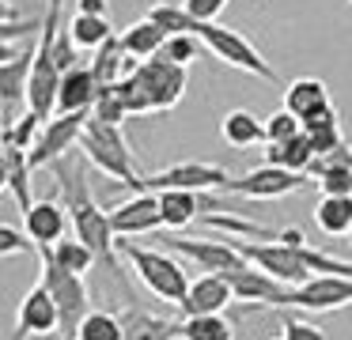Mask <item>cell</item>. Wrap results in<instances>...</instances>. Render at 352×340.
<instances>
[{
  "label": "cell",
  "instance_id": "obj_1",
  "mask_svg": "<svg viewBox=\"0 0 352 340\" xmlns=\"http://www.w3.org/2000/svg\"><path fill=\"white\" fill-rule=\"evenodd\" d=\"M54 170H57V185H61V193H65V208H69V216H72V234L95 249L102 269L122 276V264H118V253H122V249H118V231H114V223H110V212H102L99 201L91 196L84 163L65 155L54 163Z\"/></svg>",
  "mask_w": 352,
  "mask_h": 340
},
{
  "label": "cell",
  "instance_id": "obj_2",
  "mask_svg": "<svg viewBox=\"0 0 352 340\" xmlns=\"http://www.w3.org/2000/svg\"><path fill=\"white\" fill-rule=\"evenodd\" d=\"M80 151H84V159L99 174L114 178L118 185H129V189H137V193H144V174L133 163V151H129V140H125L122 125L87 117V128H84V136H80Z\"/></svg>",
  "mask_w": 352,
  "mask_h": 340
},
{
  "label": "cell",
  "instance_id": "obj_3",
  "mask_svg": "<svg viewBox=\"0 0 352 340\" xmlns=\"http://www.w3.org/2000/svg\"><path fill=\"white\" fill-rule=\"evenodd\" d=\"M118 249H122V257L133 264L137 280L155 295V299H163V302H182L186 299V291H190L193 280H190V272H186L170 253L133 246V242H118Z\"/></svg>",
  "mask_w": 352,
  "mask_h": 340
},
{
  "label": "cell",
  "instance_id": "obj_4",
  "mask_svg": "<svg viewBox=\"0 0 352 340\" xmlns=\"http://www.w3.org/2000/svg\"><path fill=\"white\" fill-rule=\"evenodd\" d=\"M193 34H197L201 42H205V49L212 53L216 60H223L228 68H239V72L254 76V80H265V83H280V76H276L273 65L261 57V49L250 38L239 34V30L220 27V23H197Z\"/></svg>",
  "mask_w": 352,
  "mask_h": 340
},
{
  "label": "cell",
  "instance_id": "obj_5",
  "mask_svg": "<svg viewBox=\"0 0 352 340\" xmlns=\"http://www.w3.org/2000/svg\"><path fill=\"white\" fill-rule=\"evenodd\" d=\"M133 76H137V83H140V95H144V102H148V113H170L186 98V87H190L186 65H175V60L163 57V53L140 60Z\"/></svg>",
  "mask_w": 352,
  "mask_h": 340
},
{
  "label": "cell",
  "instance_id": "obj_6",
  "mask_svg": "<svg viewBox=\"0 0 352 340\" xmlns=\"http://www.w3.org/2000/svg\"><path fill=\"white\" fill-rule=\"evenodd\" d=\"M38 261H42V284L50 287L57 310H61V332H65V337H76L80 321L91 314V306H87V302H91V295H87L84 276H80V272L61 269V264H57L46 249H38Z\"/></svg>",
  "mask_w": 352,
  "mask_h": 340
},
{
  "label": "cell",
  "instance_id": "obj_7",
  "mask_svg": "<svg viewBox=\"0 0 352 340\" xmlns=\"http://www.w3.org/2000/svg\"><path fill=\"white\" fill-rule=\"evenodd\" d=\"M231 242L243 249L246 261L258 264L261 272H269L273 280H280L284 287H299L314 276L311 264L299 253V246H284V242H239V238H231Z\"/></svg>",
  "mask_w": 352,
  "mask_h": 340
},
{
  "label": "cell",
  "instance_id": "obj_8",
  "mask_svg": "<svg viewBox=\"0 0 352 340\" xmlns=\"http://www.w3.org/2000/svg\"><path fill=\"white\" fill-rule=\"evenodd\" d=\"M87 117L91 110H72V113H54V117L42 125L38 140L31 148V166L42 170V166H54L57 159L69 155V148H80V136L87 128Z\"/></svg>",
  "mask_w": 352,
  "mask_h": 340
},
{
  "label": "cell",
  "instance_id": "obj_9",
  "mask_svg": "<svg viewBox=\"0 0 352 340\" xmlns=\"http://www.w3.org/2000/svg\"><path fill=\"white\" fill-rule=\"evenodd\" d=\"M314 185L311 174L303 170H288V166H258V170L243 174V178H231L223 185V193H235V196H250V201H276V196H288L299 193V189Z\"/></svg>",
  "mask_w": 352,
  "mask_h": 340
},
{
  "label": "cell",
  "instance_id": "obj_10",
  "mask_svg": "<svg viewBox=\"0 0 352 340\" xmlns=\"http://www.w3.org/2000/svg\"><path fill=\"white\" fill-rule=\"evenodd\" d=\"M160 242L170 249V253L190 257L197 269L220 272V276L239 272V269H246V264H250L243 257V249H239L231 238H178V234H167V238H160Z\"/></svg>",
  "mask_w": 352,
  "mask_h": 340
},
{
  "label": "cell",
  "instance_id": "obj_11",
  "mask_svg": "<svg viewBox=\"0 0 352 340\" xmlns=\"http://www.w3.org/2000/svg\"><path fill=\"white\" fill-rule=\"evenodd\" d=\"M231 181V174L216 163H201V159H182L170 163L155 174H144V189H220Z\"/></svg>",
  "mask_w": 352,
  "mask_h": 340
},
{
  "label": "cell",
  "instance_id": "obj_12",
  "mask_svg": "<svg viewBox=\"0 0 352 340\" xmlns=\"http://www.w3.org/2000/svg\"><path fill=\"white\" fill-rule=\"evenodd\" d=\"M34 49L38 45H27L16 49L12 42H4V65H0V98H4V125L19 117V106L27 102V91H31V68H34Z\"/></svg>",
  "mask_w": 352,
  "mask_h": 340
},
{
  "label": "cell",
  "instance_id": "obj_13",
  "mask_svg": "<svg viewBox=\"0 0 352 340\" xmlns=\"http://www.w3.org/2000/svg\"><path fill=\"white\" fill-rule=\"evenodd\" d=\"M54 329H61V310H57L50 287L38 280V284L23 295V302H19V310H16V340L50 337Z\"/></svg>",
  "mask_w": 352,
  "mask_h": 340
},
{
  "label": "cell",
  "instance_id": "obj_14",
  "mask_svg": "<svg viewBox=\"0 0 352 340\" xmlns=\"http://www.w3.org/2000/svg\"><path fill=\"white\" fill-rule=\"evenodd\" d=\"M292 306L311 310V314L352 306V276H311L307 284L292 287Z\"/></svg>",
  "mask_w": 352,
  "mask_h": 340
},
{
  "label": "cell",
  "instance_id": "obj_15",
  "mask_svg": "<svg viewBox=\"0 0 352 340\" xmlns=\"http://www.w3.org/2000/svg\"><path fill=\"white\" fill-rule=\"evenodd\" d=\"M110 223H114L118 238H133V234H148L155 227H163V212H160V193L144 189V193L129 196L125 204L110 208Z\"/></svg>",
  "mask_w": 352,
  "mask_h": 340
},
{
  "label": "cell",
  "instance_id": "obj_16",
  "mask_svg": "<svg viewBox=\"0 0 352 340\" xmlns=\"http://www.w3.org/2000/svg\"><path fill=\"white\" fill-rule=\"evenodd\" d=\"M231 287H235L239 302H261V306H292V287H284L280 280H273L269 272H261L258 264H246L239 272H228Z\"/></svg>",
  "mask_w": 352,
  "mask_h": 340
},
{
  "label": "cell",
  "instance_id": "obj_17",
  "mask_svg": "<svg viewBox=\"0 0 352 340\" xmlns=\"http://www.w3.org/2000/svg\"><path fill=\"white\" fill-rule=\"evenodd\" d=\"M231 302H235L231 280L220 276V272H205L190 284V291L178 306H182L186 317H193V314H223V306H231Z\"/></svg>",
  "mask_w": 352,
  "mask_h": 340
},
{
  "label": "cell",
  "instance_id": "obj_18",
  "mask_svg": "<svg viewBox=\"0 0 352 340\" xmlns=\"http://www.w3.org/2000/svg\"><path fill=\"white\" fill-rule=\"evenodd\" d=\"M69 227H72L69 208H65L61 201H54V196L34 201V208L23 216V231L31 234L38 246H54V242H61L65 234H69Z\"/></svg>",
  "mask_w": 352,
  "mask_h": 340
},
{
  "label": "cell",
  "instance_id": "obj_19",
  "mask_svg": "<svg viewBox=\"0 0 352 340\" xmlns=\"http://www.w3.org/2000/svg\"><path fill=\"white\" fill-rule=\"evenodd\" d=\"M0 170H4V193H12V201L19 204V212H31L34 208V196H31V151L27 148H12V144H4V151H0Z\"/></svg>",
  "mask_w": 352,
  "mask_h": 340
},
{
  "label": "cell",
  "instance_id": "obj_20",
  "mask_svg": "<svg viewBox=\"0 0 352 340\" xmlns=\"http://www.w3.org/2000/svg\"><path fill=\"white\" fill-rule=\"evenodd\" d=\"M99 80L91 68L76 65L61 76V95H57V113H72V110H91L99 98Z\"/></svg>",
  "mask_w": 352,
  "mask_h": 340
},
{
  "label": "cell",
  "instance_id": "obj_21",
  "mask_svg": "<svg viewBox=\"0 0 352 340\" xmlns=\"http://www.w3.org/2000/svg\"><path fill=\"white\" fill-rule=\"evenodd\" d=\"M137 65H140V60L125 53V45H122V34H110L107 42H102L99 49H95L91 72H95V80H99V87H110V83H118L122 76L137 72Z\"/></svg>",
  "mask_w": 352,
  "mask_h": 340
},
{
  "label": "cell",
  "instance_id": "obj_22",
  "mask_svg": "<svg viewBox=\"0 0 352 340\" xmlns=\"http://www.w3.org/2000/svg\"><path fill=\"white\" fill-rule=\"evenodd\" d=\"M160 193V212L167 231H182L197 219V212L205 208V201L197 196V189H155Z\"/></svg>",
  "mask_w": 352,
  "mask_h": 340
},
{
  "label": "cell",
  "instance_id": "obj_23",
  "mask_svg": "<svg viewBox=\"0 0 352 340\" xmlns=\"http://www.w3.org/2000/svg\"><path fill=\"white\" fill-rule=\"evenodd\" d=\"M122 325H125V340H175V337H182V321L155 317V314H144V310H125Z\"/></svg>",
  "mask_w": 352,
  "mask_h": 340
},
{
  "label": "cell",
  "instance_id": "obj_24",
  "mask_svg": "<svg viewBox=\"0 0 352 340\" xmlns=\"http://www.w3.org/2000/svg\"><path fill=\"white\" fill-rule=\"evenodd\" d=\"M284 106L303 121L307 113L329 106V91H326V83L314 80V76H299V80H292L288 87H284Z\"/></svg>",
  "mask_w": 352,
  "mask_h": 340
},
{
  "label": "cell",
  "instance_id": "obj_25",
  "mask_svg": "<svg viewBox=\"0 0 352 340\" xmlns=\"http://www.w3.org/2000/svg\"><path fill=\"white\" fill-rule=\"evenodd\" d=\"M220 136L231 148H250V144L265 140V121L254 117L250 110H228L220 117Z\"/></svg>",
  "mask_w": 352,
  "mask_h": 340
},
{
  "label": "cell",
  "instance_id": "obj_26",
  "mask_svg": "<svg viewBox=\"0 0 352 340\" xmlns=\"http://www.w3.org/2000/svg\"><path fill=\"white\" fill-rule=\"evenodd\" d=\"M314 223L329 238H349L352 231V196H322L314 208Z\"/></svg>",
  "mask_w": 352,
  "mask_h": 340
},
{
  "label": "cell",
  "instance_id": "obj_27",
  "mask_svg": "<svg viewBox=\"0 0 352 340\" xmlns=\"http://www.w3.org/2000/svg\"><path fill=\"white\" fill-rule=\"evenodd\" d=\"M265 163H273V166H288V170H311V163H314V144H311V136L307 133H299V136H292V140H280V144H269L265 148Z\"/></svg>",
  "mask_w": 352,
  "mask_h": 340
},
{
  "label": "cell",
  "instance_id": "obj_28",
  "mask_svg": "<svg viewBox=\"0 0 352 340\" xmlns=\"http://www.w3.org/2000/svg\"><path fill=\"white\" fill-rule=\"evenodd\" d=\"M167 30H160L152 19H140V23H133L129 30L122 34V45H125V53L129 57H137V60H148V57H155V53H163V45H167Z\"/></svg>",
  "mask_w": 352,
  "mask_h": 340
},
{
  "label": "cell",
  "instance_id": "obj_29",
  "mask_svg": "<svg viewBox=\"0 0 352 340\" xmlns=\"http://www.w3.org/2000/svg\"><path fill=\"white\" fill-rule=\"evenodd\" d=\"M46 249L50 257H54L57 264H61V269H69V272H80V276H84V272H91L95 264H99V257H95V249L87 246V242H80L76 234H65L61 242H54V246H42Z\"/></svg>",
  "mask_w": 352,
  "mask_h": 340
},
{
  "label": "cell",
  "instance_id": "obj_30",
  "mask_svg": "<svg viewBox=\"0 0 352 340\" xmlns=\"http://www.w3.org/2000/svg\"><path fill=\"white\" fill-rule=\"evenodd\" d=\"M69 34H72V42H76L80 49H99V45L114 34V27H110L107 15H80L76 12L72 23H69Z\"/></svg>",
  "mask_w": 352,
  "mask_h": 340
},
{
  "label": "cell",
  "instance_id": "obj_31",
  "mask_svg": "<svg viewBox=\"0 0 352 340\" xmlns=\"http://www.w3.org/2000/svg\"><path fill=\"white\" fill-rule=\"evenodd\" d=\"M182 340H235V329L223 314H193L182 321Z\"/></svg>",
  "mask_w": 352,
  "mask_h": 340
},
{
  "label": "cell",
  "instance_id": "obj_32",
  "mask_svg": "<svg viewBox=\"0 0 352 340\" xmlns=\"http://www.w3.org/2000/svg\"><path fill=\"white\" fill-rule=\"evenodd\" d=\"M76 340H125V325L118 314L110 310H91V314L80 321Z\"/></svg>",
  "mask_w": 352,
  "mask_h": 340
},
{
  "label": "cell",
  "instance_id": "obj_33",
  "mask_svg": "<svg viewBox=\"0 0 352 340\" xmlns=\"http://www.w3.org/2000/svg\"><path fill=\"white\" fill-rule=\"evenodd\" d=\"M148 19L160 30H167V34H193V27H197V19H193L182 4H175V0H160V4L148 12Z\"/></svg>",
  "mask_w": 352,
  "mask_h": 340
},
{
  "label": "cell",
  "instance_id": "obj_34",
  "mask_svg": "<svg viewBox=\"0 0 352 340\" xmlns=\"http://www.w3.org/2000/svg\"><path fill=\"white\" fill-rule=\"evenodd\" d=\"M42 125H46V121H42L34 110L19 113V117L12 121V125H4V144L31 151V148H34V140H38V133H42Z\"/></svg>",
  "mask_w": 352,
  "mask_h": 340
},
{
  "label": "cell",
  "instance_id": "obj_35",
  "mask_svg": "<svg viewBox=\"0 0 352 340\" xmlns=\"http://www.w3.org/2000/svg\"><path fill=\"white\" fill-rule=\"evenodd\" d=\"M303 133V121L296 117V113L288 110V106H280V110H273L265 117V140L269 144H280V140H292V136Z\"/></svg>",
  "mask_w": 352,
  "mask_h": 340
},
{
  "label": "cell",
  "instance_id": "obj_36",
  "mask_svg": "<svg viewBox=\"0 0 352 340\" xmlns=\"http://www.w3.org/2000/svg\"><path fill=\"white\" fill-rule=\"evenodd\" d=\"M201 49H205V42H201L197 34H170L167 45H163V57H170L175 65H186V68H190L193 60L201 57Z\"/></svg>",
  "mask_w": 352,
  "mask_h": 340
},
{
  "label": "cell",
  "instance_id": "obj_37",
  "mask_svg": "<svg viewBox=\"0 0 352 340\" xmlns=\"http://www.w3.org/2000/svg\"><path fill=\"white\" fill-rule=\"evenodd\" d=\"M91 117L110 121V125H122V121L129 117V110H125V102H122V95H118L114 83L99 91V98H95V106H91Z\"/></svg>",
  "mask_w": 352,
  "mask_h": 340
},
{
  "label": "cell",
  "instance_id": "obj_38",
  "mask_svg": "<svg viewBox=\"0 0 352 340\" xmlns=\"http://www.w3.org/2000/svg\"><path fill=\"white\" fill-rule=\"evenodd\" d=\"M322 196H352V166H329L314 178Z\"/></svg>",
  "mask_w": 352,
  "mask_h": 340
},
{
  "label": "cell",
  "instance_id": "obj_39",
  "mask_svg": "<svg viewBox=\"0 0 352 340\" xmlns=\"http://www.w3.org/2000/svg\"><path fill=\"white\" fill-rule=\"evenodd\" d=\"M38 242L31 238V234L27 231H16V227H0V253H4V261H8V257H19V253H38Z\"/></svg>",
  "mask_w": 352,
  "mask_h": 340
},
{
  "label": "cell",
  "instance_id": "obj_40",
  "mask_svg": "<svg viewBox=\"0 0 352 340\" xmlns=\"http://www.w3.org/2000/svg\"><path fill=\"white\" fill-rule=\"evenodd\" d=\"M182 8L197 23H216V19H220V12L228 8V0H182Z\"/></svg>",
  "mask_w": 352,
  "mask_h": 340
},
{
  "label": "cell",
  "instance_id": "obj_41",
  "mask_svg": "<svg viewBox=\"0 0 352 340\" xmlns=\"http://www.w3.org/2000/svg\"><path fill=\"white\" fill-rule=\"evenodd\" d=\"M284 340H326V332L311 321H299V317H284Z\"/></svg>",
  "mask_w": 352,
  "mask_h": 340
},
{
  "label": "cell",
  "instance_id": "obj_42",
  "mask_svg": "<svg viewBox=\"0 0 352 340\" xmlns=\"http://www.w3.org/2000/svg\"><path fill=\"white\" fill-rule=\"evenodd\" d=\"M76 12L80 15H107L110 4L107 0H76Z\"/></svg>",
  "mask_w": 352,
  "mask_h": 340
},
{
  "label": "cell",
  "instance_id": "obj_43",
  "mask_svg": "<svg viewBox=\"0 0 352 340\" xmlns=\"http://www.w3.org/2000/svg\"><path fill=\"white\" fill-rule=\"evenodd\" d=\"M349 242H352V231H349Z\"/></svg>",
  "mask_w": 352,
  "mask_h": 340
},
{
  "label": "cell",
  "instance_id": "obj_44",
  "mask_svg": "<svg viewBox=\"0 0 352 340\" xmlns=\"http://www.w3.org/2000/svg\"><path fill=\"white\" fill-rule=\"evenodd\" d=\"M276 340H284V337H276Z\"/></svg>",
  "mask_w": 352,
  "mask_h": 340
},
{
  "label": "cell",
  "instance_id": "obj_45",
  "mask_svg": "<svg viewBox=\"0 0 352 340\" xmlns=\"http://www.w3.org/2000/svg\"><path fill=\"white\" fill-rule=\"evenodd\" d=\"M4 4H8V0H4Z\"/></svg>",
  "mask_w": 352,
  "mask_h": 340
}]
</instances>
